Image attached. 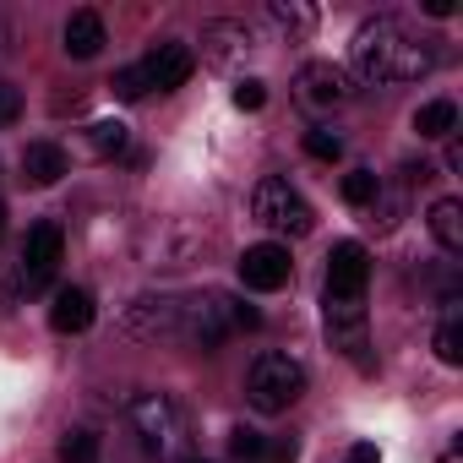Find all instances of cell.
I'll list each match as a JSON object with an SVG mask.
<instances>
[{
	"label": "cell",
	"mask_w": 463,
	"mask_h": 463,
	"mask_svg": "<svg viewBox=\"0 0 463 463\" xmlns=\"http://www.w3.org/2000/svg\"><path fill=\"white\" fill-rule=\"evenodd\" d=\"M268 17H273V28H284V33H311V28H317V12H311V6H295V0H289V6H284V0H273Z\"/></svg>",
	"instance_id": "44dd1931"
},
{
	"label": "cell",
	"mask_w": 463,
	"mask_h": 463,
	"mask_svg": "<svg viewBox=\"0 0 463 463\" xmlns=\"http://www.w3.org/2000/svg\"><path fill=\"white\" fill-rule=\"evenodd\" d=\"M23 120V88L17 82H0V131Z\"/></svg>",
	"instance_id": "4316f807"
},
{
	"label": "cell",
	"mask_w": 463,
	"mask_h": 463,
	"mask_svg": "<svg viewBox=\"0 0 463 463\" xmlns=\"http://www.w3.org/2000/svg\"><path fill=\"white\" fill-rule=\"evenodd\" d=\"M61 175H71L66 147H55V142H28V153H23V180H28V185H55Z\"/></svg>",
	"instance_id": "9a60e30c"
},
{
	"label": "cell",
	"mask_w": 463,
	"mask_h": 463,
	"mask_svg": "<svg viewBox=\"0 0 463 463\" xmlns=\"http://www.w3.org/2000/svg\"><path fill=\"white\" fill-rule=\"evenodd\" d=\"M371 284V257L360 241H338L327 257V300H365Z\"/></svg>",
	"instance_id": "8fae6325"
},
{
	"label": "cell",
	"mask_w": 463,
	"mask_h": 463,
	"mask_svg": "<svg viewBox=\"0 0 463 463\" xmlns=\"http://www.w3.org/2000/svg\"><path fill=\"white\" fill-rule=\"evenodd\" d=\"M344 463H382V452H376V447H371V441H360V447H354V452H349V458H344Z\"/></svg>",
	"instance_id": "f546056e"
},
{
	"label": "cell",
	"mask_w": 463,
	"mask_h": 463,
	"mask_svg": "<svg viewBox=\"0 0 463 463\" xmlns=\"http://www.w3.org/2000/svg\"><path fill=\"white\" fill-rule=\"evenodd\" d=\"M120 322H126L131 338H180L185 300H180V295H137Z\"/></svg>",
	"instance_id": "9c48e42d"
},
{
	"label": "cell",
	"mask_w": 463,
	"mask_h": 463,
	"mask_svg": "<svg viewBox=\"0 0 463 463\" xmlns=\"http://www.w3.org/2000/svg\"><path fill=\"white\" fill-rule=\"evenodd\" d=\"M202 50L213 61H235L241 50H251V28L246 23H207L202 28Z\"/></svg>",
	"instance_id": "e0dca14e"
},
{
	"label": "cell",
	"mask_w": 463,
	"mask_h": 463,
	"mask_svg": "<svg viewBox=\"0 0 463 463\" xmlns=\"http://www.w3.org/2000/svg\"><path fill=\"white\" fill-rule=\"evenodd\" d=\"M50 327H55V333H88V327H93V295H88V289H77V284L55 289Z\"/></svg>",
	"instance_id": "5bb4252c"
},
{
	"label": "cell",
	"mask_w": 463,
	"mask_h": 463,
	"mask_svg": "<svg viewBox=\"0 0 463 463\" xmlns=\"http://www.w3.org/2000/svg\"><path fill=\"white\" fill-rule=\"evenodd\" d=\"M235 104H241V109H262V104H268V82H262V77H241V82H235Z\"/></svg>",
	"instance_id": "83f0119b"
},
{
	"label": "cell",
	"mask_w": 463,
	"mask_h": 463,
	"mask_svg": "<svg viewBox=\"0 0 463 463\" xmlns=\"http://www.w3.org/2000/svg\"><path fill=\"white\" fill-rule=\"evenodd\" d=\"M376 196H382V175L376 169H349L344 175V202L349 207H376Z\"/></svg>",
	"instance_id": "ffe728a7"
},
{
	"label": "cell",
	"mask_w": 463,
	"mask_h": 463,
	"mask_svg": "<svg viewBox=\"0 0 463 463\" xmlns=\"http://www.w3.org/2000/svg\"><path fill=\"white\" fill-rule=\"evenodd\" d=\"M414 131H420L425 142L452 137V131H458V104H452V99H430V104H420V109H414Z\"/></svg>",
	"instance_id": "ac0fdd59"
},
{
	"label": "cell",
	"mask_w": 463,
	"mask_h": 463,
	"mask_svg": "<svg viewBox=\"0 0 463 463\" xmlns=\"http://www.w3.org/2000/svg\"><path fill=\"white\" fill-rule=\"evenodd\" d=\"M126 142H131V137H126L120 120H93V126H88V147H93L99 158H120Z\"/></svg>",
	"instance_id": "d6986e66"
},
{
	"label": "cell",
	"mask_w": 463,
	"mask_h": 463,
	"mask_svg": "<svg viewBox=\"0 0 463 463\" xmlns=\"http://www.w3.org/2000/svg\"><path fill=\"white\" fill-rule=\"evenodd\" d=\"M354 93H360L354 77H349L344 66H333V61H306V66L295 71V99H300L306 109H344Z\"/></svg>",
	"instance_id": "ba28073f"
},
{
	"label": "cell",
	"mask_w": 463,
	"mask_h": 463,
	"mask_svg": "<svg viewBox=\"0 0 463 463\" xmlns=\"http://www.w3.org/2000/svg\"><path fill=\"white\" fill-rule=\"evenodd\" d=\"M436 360H441V365H463V322H458V317H447V322L436 327Z\"/></svg>",
	"instance_id": "7402d4cb"
},
{
	"label": "cell",
	"mask_w": 463,
	"mask_h": 463,
	"mask_svg": "<svg viewBox=\"0 0 463 463\" xmlns=\"http://www.w3.org/2000/svg\"><path fill=\"white\" fill-rule=\"evenodd\" d=\"M306 153L322 158V164H338V158H344V137L327 131V126H311V131H306Z\"/></svg>",
	"instance_id": "cb8c5ba5"
},
{
	"label": "cell",
	"mask_w": 463,
	"mask_h": 463,
	"mask_svg": "<svg viewBox=\"0 0 463 463\" xmlns=\"http://www.w3.org/2000/svg\"><path fill=\"white\" fill-rule=\"evenodd\" d=\"M229 333H235V311H229V295L207 289V295H191V300H185L180 338H185L191 349L213 354V349H223V338H229Z\"/></svg>",
	"instance_id": "5b68a950"
},
{
	"label": "cell",
	"mask_w": 463,
	"mask_h": 463,
	"mask_svg": "<svg viewBox=\"0 0 463 463\" xmlns=\"http://www.w3.org/2000/svg\"><path fill=\"white\" fill-rule=\"evenodd\" d=\"M0 235H6V202H0Z\"/></svg>",
	"instance_id": "4dcf8cb0"
},
{
	"label": "cell",
	"mask_w": 463,
	"mask_h": 463,
	"mask_svg": "<svg viewBox=\"0 0 463 463\" xmlns=\"http://www.w3.org/2000/svg\"><path fill=\"white\" fill-rule=\"evenodd\" d=\"M191 66H196V55H191L180 39H164V44L147 50V61H142V82H147V93H153V88H158V93H175V88H185Z\"/></svg>",
	"instance_id": "7c38bea8"
},
{
	"label": "cell",
	"mask_w": 463,
	"mask_h": 463,
	"mask_svg": "<svg viewBox=\"0 0 463 463\" xmlns=\"http://www.w3.org/2000/svg\"><path fill=\"white\" fill-rule=\"evenodd\" d=\"M61 458H66V463H99V436L82 430V425L66 430V436H61Z\"/></svg>",
	"instance_id": "603a6c76"
},
{
	"label": "cell",
	"mask_w": 463,
	"mask_h": 463,
	"mask_svg": "<svg viewBox=\"0 0 463 463\" xmlns=\"http://www.w3.org/2000/svg\"><path fill=\"white\" fill-rule=\"evenodd\" d=\"M229 311H235V333H257L262 327V311L246 306V300H235V295H229Z\"/></svg>",
	"instance_id": "f1b7e54d"
},
{
	"label": "cell",
	"mask_w": 463,
	"mask_h": 463,
	"mask_svg": "<svg viewBox=\"0 0 463 463\" xmlns=\"http://www.w3.org/2000/svg\"><path fill=\"white\" fill-rule=\"evenodd\" d=\"M131 436L142 441L147 458H175L180 441H185V420H180V403L169 392H137L131 398Z\"/></svg>",
	"instance_id": "3957f363"
},
{
	"label": "cell",
	"mask_w": 463,
	"mask_h": 463,
	"mask_svg": "<svg viewBox=\"0 0 463 463\" xmlns=\"http://www.w3.org/2000/svg\"><path fill=\"white\" fill-rule=\"evenodd\" d=\"M251 218L262 223V229H273V235H311V202L284 180V175H268V180H257V191H251Z\"/></svg>",
	"instance_id": "277c9868"
},
{
	"label": "cell",
	"mask_w": 463,
	"mask_h": 463,
	"mask_svg": "<svg viewBox=\"0 0 463 463\" xmlns=\"http://www.w3.org/2000/svg\"><path fill=\"white\" fill-rule=\"evenodd\" d=\"M300 392H306V365H300L295 354L268 349V354L251 360V371H246V398H251L257 414H284V409L300 403Z\"/></svg>",
	"instance_id": "7a4b0ae2"
},
{
	"label": "cell",
	"mask_w": 463,
	"mask_h": 463,
	"mask_svg": "<svg viewBox=\"0 0 463 463\" xmlns=\"http://www.w3.org/2000/svg\"><path fill=\"white\" fill-rule=\"evenodd\" d=\"M349 61L365 82L376 88H392V82H420L436 71V44L425 33H414L409 23L398 17H371L354 28V44H349Z\"/></svg>",
	"instance_id": "6da1fadb"
},
{
	"label": "cell",
	"mask_w": 463,
	"mask_h": 463,
	"mask_svg": "<svg viewBox=\"0 0 463 463\" xmlns=\"http://www.w3.org/2000/svg\"><path fill=\"white\" fill-rule=\"evenodd\" d=\"M229 452H235V463H257V458H268V441H262V430L241 425V430H229Z\"/></svg>",
	"instance_id": "d4e9b609"
},
{
	"label": "cell",
	"mask_w": 463,
	"mask_h": 463,
	"mask_svg": "<svg viewBox=\"0 0 463 463\" xmlns=\"http://www.w3.org/2000/svg\"><path fill=\"white\" fill-rule=\"evenodd\" d=\"M109 93H115L120 104H137V99H147V82H142V66H120V71H115V82H109Z\"/></svg>",
	"instance_id": "484cf974"
},
{
	"label": "cell",
	"mask_w": 463,
	"mask_h": 463,
	"mask_svg": "<svg viewBox=\"0 0 463 463\" xmlns=\"http://www.w3.org/2000/svg\"><path fill=\"white\" fill-rule=\"evenodd\" d=\"M61 39H66V55H71V61H93V55L109 44V33H104V17H99V12H71Z\"/></svg>",
	"instance_id": "4fadbf2b"
},
{
	"label": "cell",
	"mask_w": 463,
	"mask_h": 463,
	"mask_svg": "<svg viewBox=\"0 0 463 463\" xmlns=\"http://www.w3.org/2000/svg\"><path fill=\"white\" fill-rule=\"evenodd\" d=\"M430 241L447 251V257H458L463 251V202L458 196H441V202H430Z\"/></svg>",
	"instance_id": "2e32d148"
},
{
	"label": "cell",
	"mask_w": 463,
	"mask_h": 463,
	"mask_svg": "<svg viewBox=\"0 0 463 463\" xmlns=\"http://www.w3.org/2000/svg\"><path fill=\"white\" fill-rule=\"evenodd\" d=\"M327 344H333L349 365H360V371L376 365V360H371V317H365L360 300H327Z\"/></svg>",
	"instance_id": "8992f818"
},
{
	"label": "cell",
	"mask_w": 463,
	"mask_h": 463,
	"mask_svg": "<svg viewBox=\"0 0 463 463\" xmlns=\"http://www.w3.org/2000/svg\"><path fill=\"white\" fill-rule=\"evenodd\" d=\"M196 463H207V458H196Z\"/></svg>",
	"instance_id": "1f68e13d"
},
{
	"label": "cell",
	"mask_w": 463,
	"mask_h": 463,
	"mask_svg": "<svg viewBox=\"0 0 463 463\" xmlns=\"http://www.w3.org/2000/svg\"><path fill=\"white\" fill-rule=\"evenodd\" d=\"M61 257H66V235H61V223H33V229H28V241H23L17 284H23L28 295H39V289H44V284L55 279Z\"/></svg>",
	"instance_id": "52a82bcc"
},
{
	"label": "cell",
	"mask_w": 463,
	"mask_h": 463,
	"mask_svg": "<svg viewBox=\"0 0 463 463\" xmlns=\"http://www.w3.org/2000/svg\"><path fill=\"white\" fill-rule=\"evenodd\" d=\"M289 279H295L289 246H279V241L246 246V257H241V284H246V289H257V295H273V289H284Z\"/></svg>",
	"instance_id": "30bf717a"
}]
</instances>
